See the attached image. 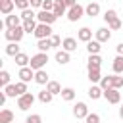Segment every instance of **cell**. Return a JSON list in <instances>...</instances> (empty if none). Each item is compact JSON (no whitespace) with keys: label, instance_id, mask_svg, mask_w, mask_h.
Wrapping results in <instances>:
<instances>
[{"label":"cell","instance_id":"obj_1","mask_svg":"<svg viewBox=\"0 0 123 123\" xmlns=\"http://www.w3.org/2000/svg\"><path fill=\"white\" fill-rule=\"evenodd\" d=\"M23 35H25V29H23V25L10 27V29H6V33H4L6 40H10V42H19V40L23 38Z\"/></svg>","mask_w":123,"mask_h":123},{"label":"cell","instance_id":"obj_2","mask_svg":"<svg viewBox=\"0 0 123 123\" xmlns=\"http://www.w3.org/2000/svg\"><path fill=\"white\" fill-rule=\"evenodd\" d=\"M46 62H48V54H46V52H38V54L31 56V63H29V65H31L35 71H38V69H44Z\"/></svg>","mask_w":123,"mask_h":123},{"label":"cell","instance_id":"obj_3","mask_svg":"<svg viewBox=\"0 0 123 123\" xmlns=\"http://www.w3.org/2000/svg\"><path fill=\"white\" fill-rule=\"evenodd\" d=\"M33 104H35V96H33L31 92H25V94L17 96V108H19L21 111H27Z\"/></svg>","mask_w":123,"mask_h":123},{"label":"cell","instance_id":"obj_4","mask_svg":"<svg viewBox=\"0 0 123 123\" xmlns=\"http://www.w3.org/2000/svg\"><path fill=\"white\" fill-rule=\"evenodd\" d=\"M52 35H54V33H52V25H48V23H38L37 29H35L37 40H40V38H50Z\"/></svg>","mask_w":123,"mask_h":123},{"label":"cell","instance_id":"obj_5","mask_svg":"<svg viewBox=\"0 0 123 123\" xmlns=\"http://www.w3.org/2000/svg\"><path fill=\"white\" fill-rule=\"evenodd\" d=\"M65 15H67V19H69V21H73V23H75V21H79V19L85 15V8H83L81 4H75L73 8H69V10H67V13H65Z\"/></svg>","mask_w":123,"mask_h":123},{"label":"cell","instance_id":"obj_6","mask_svg":"<svg viewBox=\"0 0 123 123\" xmlns=\"http://www.w3.org/2000/svg\"><path fill=\"white\" fill-rule=\"evenodd\" d=\"M56 19H58V15H56L54 12H46V10H40V12L37 13V21H38V23H48V25H52Z\"/></svg>","mask_w":123,"mask_h":123},{"label":"cell","instance_id":"obj_7","mask_svg":"<svg viewBox=\"0 0 123 123\" xmlns=\"http://www.w3.org/2000/svg\"><path fill=\"white\" fill-rule=\"evenodd\" d=\"M104 98L110 102V104H119L121 102V92H119V88H108V90H104Z\"/></svg>","mask_w":123,"mask_h":123},{"label":"cell","instance_id":"obj_8","mask_svg":"<svg viewBox=\"0 0 123 123\" xmlns=\"http://www.w3.org/2000/svg\"><path fill=\"white\" fill-rule=\"evenodd\" d=\"M17 77H19V81H25V83L35 81V69H33L31 65H27V67H19Z\"/></svg>","mask_w":123,"mask_h":123},{"label":"cell","instance_id":"obj_9","mask_svg":"<svg viewBox=\"0 0 123 123\" xmlns=\"http://www.w3.org/2000/svg\"><path fill=\"white\" fill-rule=\"evenodd\" d=\"M88 113H90V111H88V106H86L85 102H77V104L73 106V115H75L77 119H85Z\"/></svg>","mask_w":123,"mask_h":123},{"label":"cell","instance_id":"obj_10","mask_svg":"<svg viewBox=\"0 0 123 123\" xmlns=\"http://www.w3.org/2000/svg\"><path fill=\"white\" fill-rule=\"evenodd\" d=\"M94 37H96V40H100V42H108V40L111 38V29H110V27H100V29L94 33Z\"/></svg>","mask_w":123,"mask_h":123},{"label":"cell","instance_id":"obj_11","mask_svg":"<svg viewBox=\"0 0 123 123\" xmlns=\"http://www.w3.org/2000/svg\"><path fill=\"white\" fill-rule=\"evenodd\" d=\"M17 25H23L21 15H13V13L6 15V21H4V27H6V29H10V27H17Z\"/></svg>","mask_w":123,"mask_h":123},{"label":"cell","instance_id":"obj_12","mask_svg":"<svg viewBox=\"0 0 123 123\" xmlns=\"http://www.w3.org/2000/svg\"><path fill=\"white\" fill-rule=\"evenodd\" d=\"M100 65H102L100 54H90L86 60V69H100Z\"/></svg>","mask_w":123,"mask_h":123},{"label":"cell","instance_id":"obj_13","mask_svg":"<svg viewBox=\"0 0 123 123\" xmlns=\"http://www.w3.org/2000/svg\"><path fill=\"white\" fill-rule=\"evenodd\" d=\"M69 54H71V52H67V50H58L56 56H54V60H56L60 65H65V63L71 62V56H69Z\"/></svg>","mask_w":123,"mask_h":123},{"label":"cell","instance_id":"obj_14","mask_svg":"<svg viewBox=\"0 0 123 123\" xmlns=\"http://www.w3.org/2000/svg\"><path fill=\"white\" fill-rule=\"evenodd\" d=\"M67 10H69V8L65 6V0H54V10H52V12H54L58 17H62L63 13H67Z\"/></svg>","mask_w":123,"mask_h":123},{"label":"cell","instance_id":"obj_15","mask_svg":"<svg viewBox=\"0 0 123 123\" xmlns=\"http://www.w3.org/2000/svg\"><path fill=\"white\" fill-rule=\"evenodd\" d=\"M85 13H86L88 17H96V15L100 13V4H98V2L86 4V6H85Z\"/></svg>","mask_w":123,"mask_h":123},{"label":"cell","instance_id":"obj_16","mask_svg":"<svg viewBox=\"0 0 123 123\" xmlns=\"http://www.w3.org/2000/svg\"><path fill=\"white\" fill-rule=\"evenodd\" d=\"M77 40H81V42H88V40H92V31H90L88 27H81L79 33H77Z\"/></svg>","mask_w":123,"mask_h":123},{"label":"cell","instance_id":"obj_17","mask_svg":"<svg viewBox=\"0 0 123 123\" xmlns=\"http://www.w3.org/2000/svg\"><path fill=\"white\" fill-rule=\"evenodd\" d=\"M104 96V88L100 86V85H92L90 88H88V98L90 100H98V98H102Z\"/></svg>","mask_w":123,"mask_h":123},{"label":"cell","instance_id":"obj_18","mask_svg":"<svg viewBox=\"0 0 123 123\" xmlns=\"http://www.w3.org/2000/svg\"><path fill=\"white\" fill-rule=\"evenodd\" d=\"M13 8H15L13 0H0V13H4V15H10V13L13 12Z\"/></svg>","mask_w":123,"mask_h":123},{"label":"cell","instance_id":"obj_19","mask_svg":"<svg viewBox=\"0 0 123 123\" xmlns=\"http://www.w3.org/2000/svg\"><path fill=\"white\" fill-rule=\"evenodd\" d=\"M62 48L67 50V52H75V50H77V40H75L73 37H65L63 42H62Z\"/></svg>","mask_w":123,"mask_h":123},{"label":"cell","instance_id":"obj_20","mask_svg":"<svg viewBox=\"0 0 123 123\" xmlns=\"http://www.w3.org/2000/svg\"><path fill=\"white\" fill-rule=\"evenodd\" d=\"M35 83H37V85H48V83H50V79H48V73H46L44 69H38V71H35Z\"/></svg>","mask_w":123,"mask_h":123},{"label":"cell","instance_id":"obj_21","mask_svg":"<svg viewBox=\"0 0 123 123\" xmlns=\"http://www.w3.org/2000/svg\"><path fill=\"white\" fill-rule=\"evenodd\" d=\"M86 50H88V54H100V50H102V42L100 40H88L86 42Z\"/></svg>","mask_w":123,"mask_h":123},{"label":"cell","instance_id":"obj_22","mask_svg":"<svg viewBox=\"0 0 123 123\" xmlns=\"http://www.w3.org/2000/svg\"><path fill=\"white\" fill-rule=\"evenodd\" d=\"M37 48H38V52H48L54 46H52V40L50 38H40V40H37Z\"/></svg>","mask_w":123,"mask_h":123},{"label":"cell","instance_id":"obj_23","mask_svg":"<svg viewBox=\"0 0 123 123\" xmlns=\"http://www.w3.org/2000/svg\"><path fill=\"white\" fill-rule=\"evenodd\" d=\"M13 60H15V63H17L19 67H27V65L31 63V58H29L27 54H23V52H19V54H17Z\"/></svg>","mask_w":123,"mask_h":123},{"label":"cell","instance_id":"obj_24","mask_svg":"<svg viewBox=\"0 0 123 123\" xmlns=\"http://www.w3.org/2000/svg\"><path fill=\"white\" fill-rule=\"evenodd\" d=\"M62 100H65V102H71V100H75V88H71V86H65V88H62Z\"/></svg>","mask_w":123,"mask_h":123},{"label":"cell","instance_id":"obj_25","mask_svg":"<svg viewBox=\"0 0 123 123\" xmlns=\"http://www.w3.org/2000/svg\"><path fill=\"white\" fill-rule=\"evenodd\" d=\"M111 69H113V73H117V75H119V73H123V56H119V54H117V56L113 58Z\"/></svg>","mask_w":123,"mask_h":123},{"label":"cell","instance_id":"obj_26","mask_svg":"<svg viewBox=\"0 0 123 123\" xmlns=\"http://www.w3.org/2000/svg\"><path fill=\"white\" fill-rule=\"evenodd\" d=\"M12 121H13V111L8 110V108H4L0 111V123H12Z\"/></svg>","mask_w":123,"mask_h":123},{"label":"cell","instance_id":"obj_27","mask_svg":"<svg viewBox=\"0 0 123 123\" xmlns=\"http://www.w3.org/2000/svg\"><path fill=\"white\" fill-rule=\"evenodd\" d=\"M37 21L35 19H25L23 21V29H25V33H29V35H35V29H37Z\"/></svg>","mask_w":123,"mask_h":123},{"label":"cell","instance_id":"obj_28","mask_svg":"<svg viewBox=\"0 0 123 123\" xmlns=\"http://www.w3.org/2000/svg\"><path fill=\"white\" fill-rule=\"evenodd\" d=\"M21 50H19V46H17V42H8L6 44V54L8 56H12V58H15L17 54H19Z\"/></svg>","mask_w":123,"mask_h":123},{"label":"cell","instance_id":"obj_29","mask_svg":"<svg viewBox=\"0 0 123 123\" xmlns=\"http://www.w3.org/2000/svg\"><path fill=\"white\" fill-rule=\"evenodd\" d=\"M52 98H54V94H52L48 88H44V90H40V92H38V100H40L42 104H50V102H52Z\"/></svg>","mask_w":123,"mask_h":123},{"label":"cell","instance_id":"obj_30","mask_svg":"<svg viewBox=\"0 0 123 123\" xmlns=\"http://www.w3.org/2000/svg\"><path fill=\"white\" fill-rule=\"evenodd\" d=\"M100 79H102L100 69H88V81H90L92 85H98V83H100Z\"/></svg>","mask_w":123,"mask_h":123},{"label":"cell","instance_id":"obj_31","mask_svg":"<svg viewBox=\"0 0 123 123\" xmlns=\"http://www.w3.org/2000/svg\"><path fill=\"white\" fill-rule=\"evenodd\" d=\"M46 88H48L54 96H56V94H62V86H60V83H58V81H50V83L46 85Z\"/></svg>","mask_w":123,"mask_h":123},{"label":"cell","instance_id":"obj_32","mask_svg":"<svg viewBox=\"0 0 123 123\" xmlns=\"http://www.w3.org/2000/svg\"><path fill=\"white\" fill-rule=\"evenodd\" d=\"M21 19L25 21V19H37V13L33 12V8H27V10H21Z\"/></svg>","mask_w":123,"mask_h":123},{"label":"cell","instance_id":"obj_33","mask_svg":"<svg viewBox=\"0 0 123 123\" xmlns=\"http://www.w3.org/2000/svg\"><path fill=\"white\" fill-rule=\"evenodd\" d=\"M10 79H12L10 73H8L6 69H2V71H0V86H2V88L8 86V85H10Z\"/></svg>","mask_w":123,"mask_h":123},{"label":"cell","instance_id":"obj_34","mask_svg":"<svg viewBox=\"0 0 123 123\" xmlns=\"http://www.w3.org/2000/svg\"><path fill=\"white\" fill-rule=\"evenodd\" d=\"M4 92L8 94V98H15V96H19V94H17V86L12 85V83H10L8 86H4Z\"/></svg>","mask_w":123,"mask_h":123},{"label":"cell","instance_id":"obj_35","mask_svg":"<svg viewBox=\"0 0 123 123\" xmlns=\"http://www.w3.org/2000/svg\"><path fill=\"white\" fill-rule=\"evenodd\" d=\"M113 19H117V12H115V10H106V13H104V21H106V23H111Z\"/></svg>","mask_w":123,"mask_h":123},{"label":"cell","instance_id":"obj_36","mask_svg":"<svg viewBox=\"0 0 123 123\" xmlns=\"http://www.w3.org/2000/svg\"><path fill=\"white\" fill-rule=\"evenodd\" d=\"M104 90H108V88H111V75H106V77H102L100 79V83H98Z\"/></svg>","mask_w":123,"mask_h":123},{"label":"cell","instance_id":"obj_37","mask_svg":"<svg viewBox=\"0 0 123 123\" xmlns=\"http://www.w3.org/2000/svg\"><path fill=\"white\" fill-rule=\"evenodd\" d=\"M111 86H113V88H121V86H123V77H119L117 73L111 75Z\"/></svg>","mask_w":123,"mask_h":123},{"label":"cell","instance_id":"obj_38","mask_svg":"<svg viewBox=\"0 0 123 123\" xmlns=\"http://www.w3.org/2000/svg\"><path fill=\"white\" fill-rule=\"evenodd\" d=\"M108 27H110L111 31H119V29H123V23H121V19L117 17V19H113L111 23H108Z\"/></svg>","mask_w":123,"mask_h":123},{"label":"cell","instance_id":"obj_39","mask_svg":"<svg viewBox=\"0 0 123 123\" xmlns=\"http://www.w3.org/2000/svg\"><path fill=\"white\" fill-rule=\"evenodd\" d=\"M25 123H42V117L38 113H31V115H27Z\"/></svg>","mask_w":123,"mask_h":123},{"label":"cell","instance_id":"obj_40","mask_svg":"<svg viewBox=\"0 0 123 123\" xmlns=\"http://www.w3.org/2000/svg\"><path fill=\"white\" fill-rule=\"evenodd\" d=\"M15 86H17V94H19V96H21V94H25V92H29V90H27V83H25V81L15 83Z\"/></svg>","mask_w":123,"mask_h":123},{"label":"cell","instance_id":"obj_41","mask_svg":"<svg viewBox=\"0 0 123 123\" xmlns=\"http://www.w3.org/2000/svg\"><path fill=\"white\" fill-rule=\"evenodd\" d=\"M85 123H100V115L98 113H88L85 117Z\"/></svg>","mask_w":123,"mask_h":123},{"label":"cell","instance_id":"obj_42","mask_svg":"<svg viewBox=\"0 0 123 123\" xmlns=\"http://www.w3.org/2000/svg\"><path fill=\"white\" fill-rule=\"evenodd\" d=\"M13 4H15V8H19V10H27V8L31 6L29 0H13Z\"/></svg>","mask_w":123,"mask_h":123},{"label":"cell","instance_id":"obj_43","mask_svg":"<svg viewBox=\"0 0 123 123\" xmlns=\"http://www.w3.org/2000/svg\"><path fill=\"white\" fill-rule=\"evenodd\" d=\"M50 40H52V46H54V48H58V46L63 42V40H62V37H58V35H52V37H50Z\"/></svg>","mask_w":123,"mask_h":123},{"label":"cell","instance_id":"obj_44","mask_svg":"<svg viewBox=\"0 0 123 123\" xmlns=\"http://www.w3.org/2000/svg\"><path fill=\"white\" fill-rule=\"evenodd\" d=\"M42 10L52 12V10H54V0H44V2H42Z\"/></svg>","mask_w":123,"mask_h":123},{"label":"cell","instance_id":"obj_45","mask_svg":"<svg viewBox=\"0 0 123 123\" xmlns=\"http://www.w3.org/2000/svg\"><path fill=\"white\" fill-rule=\"evenodd\" d=\"M29 2H31V8H42L44 0H29Z\"/></svg>","mask_w":123,"mask_h":123},{"label":"cell","instance_id":"obj_46","mask_svg":"<svg viewBox=\"0 0 123 123\" xmlns=\"http://www.w3.org/2000/svg\"><path fill=\"white\" fill-rule=\"evenodd\" d=\"M6 100H8V94L2 90V92H0V106H4V104H6Z\"/></svg>","mask_w":123,"mask_h":123},{"label":"cell","instance_id":"obj_47","mask_svg":"<svg viewBox=\"0 0 123 123\" xmlns=\"http://www.w3.org/2000/svg\"><path fill=\"white\" fill-rule=\"evenodd\" d=\"M115 50H117V54H119V56H123V42H119V44L115 46Z\"/></svg>","mask_w":123,"mask_h":123},{"label":"cell","instance_id":"obj_48","mask_svg":"<svg viewBox=\"0 0 123 123\" xmlns=\"http://www.w3.org/2000/svg\"><path fill=\"white\" fill-rule=\"evenodd\" d=\"M75 4H77V0H65V6H67V8H73Z\"/></svg>","mask_w":123,"mask_h":123},{"label":"cell","instance_id":"obj_49","mask_svg":"<svg viewBox=\"0 0 123 123\" xmlns=\"http://www.w3.org/2000/svg\"><path fill=\"white\" fill-rule=\"evenodd\" d=\"M119 117H121V119H123V106H121V108H119Z\"/></svg>","mask_w":123,"mask_h":123},{"label":"cell","instance_id":"obj_50","mask_svg":"<svg viewBox=\"0 0 123 123\" xmlns=\"http://www.w3.org/2000/svg\"><path fill=\"white\" fill-rule=\"evenodd\" d=\"M121 100H123V96H121Z\"/></svg>","mask_w":123,"mask_h":123},{"label":"cell","instance_id":"obj_51","mask_svg":"<svg viewBox=\"0 0 123 123\" xmlns=\"http://www.w3.org/2000/svg\"><path fill=\"white\" fill-rule=\"evenodd\" d=\"M12 123H15V121H12Z\"/></svg>","mask_w":123,"mask_h":123}]
</instances>
